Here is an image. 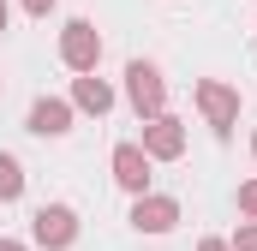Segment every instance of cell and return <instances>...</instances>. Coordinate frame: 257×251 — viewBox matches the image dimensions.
<instances>
[{"label":"cell","instance_id":"cell-8","mask_svg":"<svg viewBox=\"0 0 257 251\" xmlns=\"http://www.w3.org/2000/svg\"><path fill=\"white\" fill-rule=\"evenodd\" d=\"M78 102H84V108H108V90H102L96 78H84V84H78Z\"/></svg>","mask_w":257,"mask_h":251},{"label":"cell","instance_id":"cell-11","mask_svg":"<svg viewBox=\"0 0 257 251\" xmlns=\"http://www.w3.org/2000/svg\"><path fill=\"white\" fill-rule=\"evenodd\" d=\"M239 245H245V251H257V233H245V239H239Z\"/></svg>","mask_w":257,"mask_h":251},{"label":"cell","instance_id":"cell-4","mask_svg":"<svg viewBox=\"0 0 257 251\" xmlns=\"http://www.w3.org/2000/svg\"><path fill=\"white\" fill-rule=\"evenodd\" d=\"M66 60H72V66H90V60H96V36H90V24H72V36H66Z\"/></svg>","mask_w":257,"mask_h":251},{"label":"cell","instance_id":"cell-13","mask_svg":"<svg viewBox=\"0 0 257 251\" xmlns=\"http://www.w3.org/2000/svg\"><path fill=\"white\" fill-rule=\"evenodd\" d=\"M203 251H221V245H203Z\"/></svg>","mask_w":257,"mask_h":251},{"label":"cell","instance_id":"cell-1","mask_svg":"<svg viewBox=\"0 0 257 251\" xmlns=\"http://www.w3.org/2000/svg\"><path fill=\"white\" fill-rule=\"evenodd\" d=\"M126 78H132V102L156 114V108H162V78H156V66H144V60H138Z\"/></svg>","mask_w":257,"mask_h":251},{"label":"cell","instance_id":"cell-15","mask_svg":"<svg viewBox=\"0 0 257 251\" xmlns=\"http://www.w3.org/2000/svg\"><path fill=\"white\" fill-rule=\"evenodd\" d=\"M0 18H6V6H0Z\"/></svg>","mask_w":257,"mask_h":251},{"label":"cell","instance_id":"cell-12","mask_svg":"<svg viewBox=\"0 0 257 251\" xmlns=\"http://www.w3.org/2000/svg\"><path fill=\"white\" fill-rule=\"evenodd\" d=\"M30 12H48V0H30Z\"/></svg>","mask_w":257,"mask_h":251},{"label":"cell","instance_id":"cell-7","mask_svg":"<svg viewBox=\"0 0 257 251\" xmlns=\"http://www.w3.org/2000/svg\"><path fill=\"white\" fill-rule=\"evenodd\" d=\"M24 191V174H18V162L12 156H0V197H18Z\"/></svg>","mask_w":257,"mask_h":251},{"label":"cell","instance_id":"cell-2","mask_svg":"<svg viewBox=\"0 0 257 251\" xmlns=\"http://www.w3.org/2000/svg\"><path fill=\"white\" fill-rule=\"evenodd\" d=\"M36 233H42L48 245H66V239H72V209H42V215H36Z\"/></svg>","mask_w":257,"mask_h":251},{"label":"cell","instance_id":"cell-14","mask_svg":"<svg viewBox=\"0 0 257 251\" xmlns=\"http://www.w3.org/2000/svg\"><path fill=\"white\" fill-rule=\"evenodd\" d=\"M0 251H18V245H0Z\"/></svg>","mask_w":257,"mask_h":251},{"label":"cell","instance_id":"cell-6","mask_svg":"<svg viewBox=\"0 0 257 251\" xmlns=\"http://www.w3.org/2000/svg\"><path fill=\"white\" fill-rule=\"evenodd\" d=\"M114 168H120V180H126V186H144V180H150V168H144V156H138V150H120V156H114Z\"/></svg>","mask_w":257,"mask_h":251},{"label":"cell","instance_id":"cell-9","mask_svg":"<svg viewBox=\"0 0 257 251\" xmlns=\"http://www.w3.org/2000/svg\"><path fill=\"white\" fill-rule=\"evenodd\" d=\"M203 108H209V114H215V120H227V114H233V102H227V96H221V90H215V84H209V90H203Z\"/></svg>","mask_w":257,"mask_h":251},{"label":"cell","instance_id":"cell-5","mask_svg":"<svg viewBox=\"0 0 257 251\" xmlns=\"http://www.w3.org/2000/svg\"><path fill=\"white\" fill-rule=\"evenodd\" d=\"M138 227H150V233H168L174 227V203H138V215H132Z\"/></svg>","mask_w":257,"mask_h":251},{"label":"cell","instance_id":"cell-10","mask_svg":"<svg viewBox=\"0 0 257 251\" xmlns=\"http://www.w3.org/2000/svg\"><path fill=\"white\" fill-rule=\"evenodd\" d=\"M245 209H257V186H251V191H245Z\"/></svg>","mask_w":257,"mask_h":251},{"label":"cell","instance_id":"cell-3","mask_svg":"<svg viewBox=\"0 0 257 251\" xmlns=\"http://www.w3.org/2000/svg\"><path fill=\"white\" fill-rule=\"evenodd\" d=\"M30 132L60 138V132H66V108H60V102H36V108H30Z\"/></svg>","mask_w":257,"mask_h":251}]
</instances>
